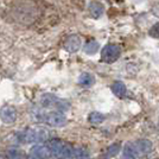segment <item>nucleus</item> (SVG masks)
<instances>
[{"label":"nucleus","mask_w":159,"mask_h":159,"mask_svg":"<svg viewBox=\"0 0 159 159\" xmlns=\"http://www.w3.org/2000/svg\"><path fill=\"white\" fill-rule=\"evenodd\" d=\"M150 36L153 38H158L159 37V23H157L156 25H153L150 30Z\"/></svg>","instance_id":"19"},{"label":"nucleus","mask_w":159,"mask_h":159,"mask_svg":"<svg viewBox=\"0 0 159 159\" xmlns=\"http://www.w3.org/2000/svg\"><path fill=\"white\" fill-rule=\"evenodd\" d=\"M95 83V77L89 73H82L79 77V84L82 87H92Z\"/></svg>","instance_id":"12"},{"label":"nucleus","mask_w":159,"mask_h":159,"mask_svg":"<svg viewBox=\"0 0 159 159\" xmlns=\"http://www.w3.org/2000/svg\"><path fill=\"white\" fill-rule=\"evenodd\" d=\"M134 146L139 153H150L153 150V144L151 140L141 138L134 143Z\"/></svg>","instance_id":"9"},{"label":"nucleus","mask_w":159,"mask_h":159,"mask_svg":"<svg viewBox=\"0 0 159 159\" xmlns=\"http://www.w3.org/2000/svg\"><path fill=\"white\" fill-rule=\"evenodd\" d=\"M40 106L45 109H55L57 112H66L70 108V103L64 99H60L55 96L53 94H44L40 96L39 100Z\"/></svg>","instance_id":"3"},{"label":"nucleus","mask_w":159,"mask_h":159,"mask_svg":"<svg viewBox=\"0 0 159 159\" xmlns=\"http://www.w3.org/2000/svg\"><path fill=\"white\" fill-rule=\"evenodd\" d=\"M25 159H29V158H25Z\"/></svg>","instance_id":"23"},{"label":"nucleus","mask_w":159,"mask_h":159,"mask_svg":"<svg viewBox=\"0 0 159 159\" xmlns=\"http://www.w3.org/2000/svg\"><path fill=\"white\" fill-rule=\"evenodd\" d=\"M50 140V132L47 128L37 127V128H26L24 132L19 134V141L25 144H33V143H42Z\"/></svg>","instance_id":"2"},{"label":"nucleus","mask_w":159,"mask_h":159,"mask_svg":"<svg viewBox=\"0 0 159 159\" xmlns=\"http://www.w3.org/2000/svg\"><path fill=\"white\" fill-rule=\"evenodd\" d=\"M99 159H109V158H108V157H100Z\"/></svg>","instance_id":"21"},{"label":"nucleus","mask_w":159,"mask_h":159,"mask_svg":"<svg viewBox=\"0 0 159 159\" xmlns=\"http://www.w3.org/2000/svg\"><path fill=\"white\" fill-rule=\"evenodd\" d=\"M88 121L93 125H100L105 121V115L100 112H92L88 115Z\"/></svg>","instance_id":"15"},{"label":"nucleus","mask_w":159,"mask_h":159,"mask_svg":"<svg viewBox=\"0 0 159 159\" xmlns=\"http://www.w3.org/2000/svg\"><path fill=\"white\" fill-rule=\"evenodd\" d=\"M121 159H134V158H129V157H122Z\"/></svg>","instance_id":"20"},{"label":"nucleus","mask_w":159,"mask_h":159,"mask_svg":"<svg viewBox=\"0 0 159 159\" xmlns=\"http://www.w3.org/2000/svg\"><path fill=\"white\" fill-rule=\"evenodd\" d=\"M0 120L4 124H13L17 120V111L12 106H4L0 109Z\"/></svg>","instance_id":"6"},{"label":"nucleus","mask_w":159,"mask_h":159,"mask_svg":"<svg viewBox=\"0 0 159 159\" xmlns=\"http://www.w3.org/2000/svg\"><path fill=\"white\" fill-rule=\"evenodd\" d=\"M6 158L7 159H25L24 154L21 151L17 150V148H11L6 152Z\"/></svg>","instance_id":"18"},{"label":"nucleus","mask_w":159,"mask_h":159,"mask_svg":"<svg viewBox=\"0 0 159 159\" xmlns=\"http://www.w3.org/2000/svg\"><path fill=\"white\" fill-rule=\"evenodd\" d=\"M74 158L76 159H89V151L84 146H77L74 148Z\"/></svg>","instance_id":"13"},{"label":"nucleus","mask_w":159,"mask_h":159,"mask_svg":"<svg viewBox=\"0 0 159 159\" xmlns=\"http://www.w3.org/2000/svg\"><path fill=\"white\" fill-rule=\"evenodd\" d=\"M121 55V49L119 45L116 44H107L106 47L102 49L101 52V60L106 63H114L115 61H118V58Z\"/></svg>","instance_id":"4"},{"label":"nucleus","mask_w":159,"mask_h":159,"mask_svg":"<svg viewBox=\"0 0 159 159\" xmlns=\"http://www.w3.org/2000/svg\"><path fill=\"white\" fill-rule=\"evenodd\" d=\"M50 159H51V158H50Z\"/></svg>","instance_id":"24"},{"label":"nucleus","mask_w":159,"mask_h":159,"mask_svg":"<svg viewBox=\"0 0 159 159\" xmlns=\"http://www.w3.org/2000/svg\"><path fill=\"white\" fill-rule=\"evenodd\" d=\"M111 89H112L113 94H114L115 96L120 98V99L125 98L126 92H127L125 83H124V82H121V81H115V82L112 84V87H111Z\"/></svg>","instance_id":"10"},{"label":"nucleus","mask_w":159,"mask_h":159,"mask_svg":"<svg viewBox=\"0 0 159 159\" xmlns=\"http://www.w3.org/2000/svg\"><path fill=\"white\" fill-rule=\"evenodd\" d=\"M121 144L120 143H113L111 145L107 147V154H108V157H115V156H118L121 151Z\"/></svg>","instance_id":"17"},{"label":"nucleus","mask_w":159,"mask_h":159,"mask_svg":"<svg viewBox=\"0 0 159 159\" xmlns=\"http://www.w3.org/2000/svg\"><path fill=\"white\" fill-rule=\"evenodd\" d=\"M81 48V38L76 34L69 36L64 42V49L68 52H76Z\"/></svg>","instance_id":"7"},{"label":"nucleus","mask_w":159,"mask_h":159,"mask_svg":"<svg viewBox=\"0 0 159 159\" xmlns=\"http://www.w3.org/2000/svg\"><path fill=\"white\" fill-rule=\"evenodd\" d=\"M99 50V43L96 40H89L84 45V52L87 55H94Z\"/></svg>","instance_id":"16"},{"label":"nucleus","mask_w":159,"mask_h":159,"mask_svg":"<svg viewBox=\"0 0 159 159\" xmlns=\"http://www.w3.org/2000/svg\"><path fill=\"white\" fill-rule=\"evenodd\" d=\"M30 156H31V159H50L51 152L47 145L36 144L30 150Z\"/></svg>","instance_id":"5"},{"label":"nucleus","mask_w":159,"mask_h":159,"mask_svg":"<svg viewBox=\"0 0 159 159\" xmlns=\"http://www.w3.org/2000/svg\"><path fill=\"white\" fill-rule=\"evenodd\" d=\"M145 159H150V158H145Z\"/></svg>","instance_id":"22"},{"label":"nucleus","mask_w":159,"mask_h":159,"mask_svg":"<svg viewBox=\"0 0 159 159\" xmlns=\"http://www.w3.org/2000/svg\"><path fill=\"white\" fill-rule=\"evenodd\" d=\"M88 8H89V12H90V14H92L93 18H100V17L103 14V12H105V7H103V5H102L101 2H98V1L92 2Z\"/></svg>","instance_id":"11"},{"label":"nucleus","mask_w":159,"mask_h":159,"mask_svg":"<svg viewBox=\"0 0 159 159\" xmlns=\"http://www.w3.org/2000/svg\"><path fill=\"white\" fill-rule=\"evenodd\" d=\"M64 145H66V141H63V140L60 139V138H53V139H50L48 141L47 146L49 147L51 154H53L55 157H58Z\"/></svg>","instance_id":"8"},{"label":"nucleus","mask_w":159,"mask_h":159,"mask_svg":"<svg viewBox=\"0 0 159 159\" xmlns=\"http://www.w3.org/2000/svg\"><path fill=\"white\" fill-rule=\"evenodd\" d=\"M33 119L37 122H44L50 127H63L66 125V116L57 111H36L33 113Z\"/></svg>","instance_id":"1"},{"label":"nucleus","mask_w":159,"mask_h":159,"mask_svg":"<svg viewBox=\"0 0 159 159\" xmlns=\"http://www.w3.org/2000/svg\"><path fill=\"white\" fill-rule=\"evenodd\" d=\"M138 154H139V152L137 151V148H135L134 144L128 143V144L125 145V147H124V157H129V158L135 159L137 157H138Z\"/></svg>","instance_id":"14"}]
</instances>
